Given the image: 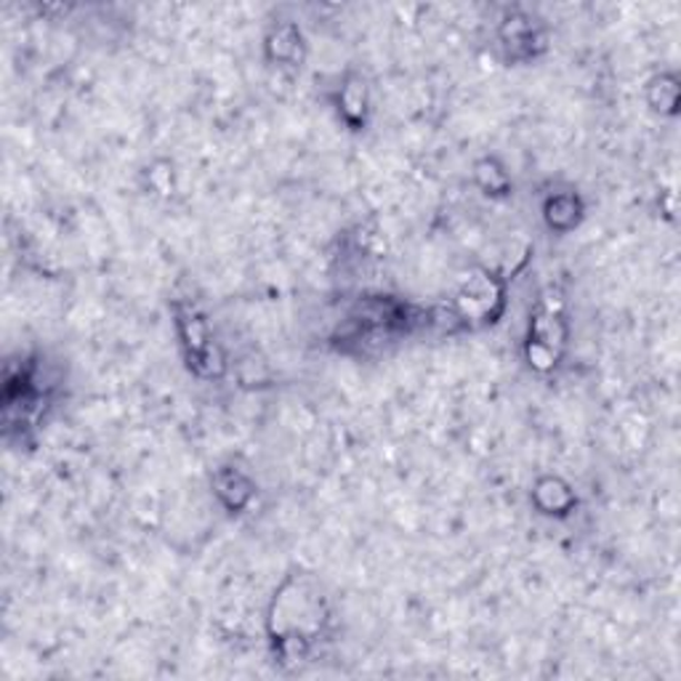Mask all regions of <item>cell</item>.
I'll list each match as a JSON object with an SVG mask.
<instances>
[{
  "label": "cell",
  "mask_w": 681,
  "mask_h": 681,
  "mask_svg": "<svg viewBox=\"0 0 681 681\" xmlns=\"http://www.w3.org/2000/svg\"><path fill=\"white\" fill-rule=\"evenodd\" d=\"M336 107H339L341 120L352 131H362L370 118V89L362 76L343 78L339 93H336Z\"/></svg>",
  "instance_id": "obj_9"
},
{
  "label": "cell",
  "mask_w": 681,
  "mask_h": 681,
  "mask_svg": "<svg viewBox=\"0 0 681 681\" xmlns=\"http://www.w3.org/2000/svg\"><path fill=\"white\" fill-rule=\"evenodd\" d=\"M568 339L570 326L562 296L557 291L541 293L530 314L528 339H524V354H528L530 368L538 370V373L557 370L564 357V349H568Z\"/></svg>",
  "instance_id": "obj_3"
},
{
  "label": "cell",
  "mask_w": 681,
  "mask_h": 681,
  "mask_svg": "<svg viewBox=\"0 0 681 681\" xmlns=\"http://www.w3.org/2000/svg\"><path fill=\"white\" fill-rule=\"evenodd\" d=\"M532 503L545 517H570L578 505L575 490L562 477H541L532 488Z\"/></svg>",
  "instance_id": "obj_10"
},
{
  "label": "cell",
  "mask_w": 681,
  "mask_h": 681,
  "mask_svg": "<svg viewBox=\"0 0 681 681\" xmlns=\"http://www.w3.org/2000/svg\"><path fill=\"white\" fill-rule=\"evenodd\" d=\"M474 181L488 198H505L511 192L509 173H505V168L495 158H482L474 166Z\"/></svg>",
  "instance_id": "obj_12"
},
{
  "label": "cell",
  "mask_w": 681,
  "mask_h": 681,
  "mask_svg": "<svg viewBox=\"0 0 681 681\" xmlns=\"http://www.w3.org/2000/svg\"><path fill=\"white\" fill-rule=\"evenodd\" d=\"M330 604L320 585L291 575L269 607V637L282 660H301L328 633Z\"/></svg>",
  "instance_id": "obj_1"
},
{
  "label": "cell",
  "mask_w": 681,
  "mask_h": 681,
  "mask_svg": "<svg viewBox=\"0 0 681 681\" xmlns=\"http://www.w3.org/2000/svg\"><path fill=\"white\" fill-rule=\"evenodd\" d=\"M267 59L278 67H301L303 57H307V40L299 24L280 22L269 30L264 40Z\"/></svg>",
  "instance_id": "obj_8"
},
{
  "label": "cell",
  "mask_w": 681,
  "mask_h": 681,
  "mask_svg": "<svg viewBox=\"0 0 681 681\" xmlns=\"http://www.w3.org/2000/svg\"><path fill=\"white\" fill-rule=\"evenodd\" d=\"M211 484H213L216 498H219L221 505H224L227 511H232V514H240V511H246L256 498L253 480L238 467L216 469Z\"/></svg>",
  "instance_id": "obj_7"
},
{
  "label": "cell",
  "mask_w": 681,
  "mask_h": 681,
  "mask_svg": "<svg viewBox=\"0 0 681 681\" xmlns=\"http://www.w3.org/2000/svg\"><path fill=\"white\" fill-rule=\"evenodd\" d=\"M498 46H501L505 62H535L538 53L545 49L543 24L530 11L509 9L498 24Z\"/></svg>",
  "instance_id": "obj_6"
},
{
  "label": "cell",
  "mask_w": 681,
  "mask_h": 681,
  "mask_svg": "<svg viewBox=\"0 0 681 681\" xmlns=\"http://www.w3.org/2000/svg\"><path fill=\"white\" fill-rule=\"evenodd\" d=\"M503 282L495 274L480 269V272H471L469 278H463L453 299V307H450V314L458 322H463V326L495 322V317L503 309Z\"/></svg>",
  "instance_id": "obj_5"
},
{
  "label": "cell",
  "mask_w": 681,
  "mask_h": 681,
  "mask_svg": "<svg viewBox=\"0 0 681 681\" xmlns=\"http://www.w3.org/2000/svg\"><path fill=\"white\" fill-rule=\"evenodd\" d=\"M38 357L32 360L19 362V370L9 365L6 370V391H3V421H6V434L11 437V431L27 434L30 429H36L43 418L46 408L51 404V387L46 370L40 373Z\"/></svg>",
  "instance_id": "obj_2"
},
{
  "label": "cell",
  "mask_w": 681,
  "mask_h": 681,
  "mask_svg": "<svg viewBox=\"0 0 681 681\" xmlns=\"http://www.w3.org/2000/svg\"><path fill=\"white\" fill-rule=\"evenodd\" d=\"M583 200L578 192H554L543 202V221L551 232L568 234L583 221Z\"/></svg>",
  "instance_id": "obj_11"
},
{
  "label": "cell",
  "mask_w": 681,
  "mask_h": 681,
  "mask_svg": "<svg viewBox=\"0 0 681 681\" xmlns=\"http://www.w3.org/2000/svg\"><path fill=\"white\" fill-rule=\"evenodd\" d=\"M173 326H177L187 368L202 381L221 379L224 375V354L213 339L208 317L192 301H177L173 303Z\"/></svg>",
  "instance_id": "obj_4"
},
{
  "label": "cell",
  "mask_w": 681,
  "mask_h": 681,
  "mask_svg": "<svg viewBox=\"0 0 681 681\" xmlns=\"http://www.w3.org/2000/svg\"><path fill=\"white\" fill-rule=\"evenodd\" d=\"M652 83L660 86V99L652 101V110L658 112H673V107H677L679 101V83L673 76H660L652 80Z\"/></svg>",
  "instance_id": "obj_13"
}]
</instances>
